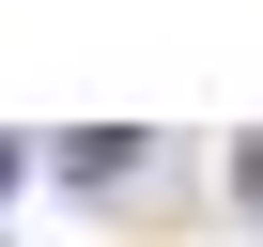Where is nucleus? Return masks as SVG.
<instances>
[{"instance_id":"1","label":"nucleus","mask_w":263,"mask_h":247,"mask_svg":"<svg viewBox=\"0 0 263 247\" xmlns=\"http://www.w3.org/2000/svg\"><path fill=\"white\" fill-rule=\"evenodd\" d=\"M124 155H140L124 123H78V139H62V170H78V186H124Z\"/></svg>"},{"instance_id":"2","label":"nucleus","mask_w":263,"mask_h":247,"mask_svg":"<svg viewBox=\"0 0 263 247\" xmlns=\"http://www.w3.org/2000/svg\"><path fill=\"white\" fill-rule=\"evenodd\" d=\"M0 186H16V139H0Z\"/></svg>"}]
</instances>
